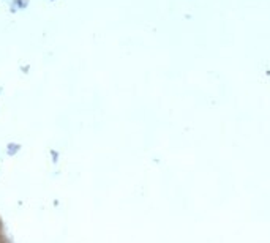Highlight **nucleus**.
Returning a JSON list of instances; mask_svg holds the SVG:
<instances>
[]
</instances>
